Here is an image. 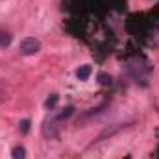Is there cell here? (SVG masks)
<instances>
[{
  "label": "cell",
  "instance_id": "obj_1",
  "mask_svg": "<svg viewBox=\"0 0 159 159\" xmlns=\"http://www.w3.org/2000/svg\"><path fill=\"white\" fill-rule=\"evenodd\" d=\"M41 50V43L35 37H24L19 44V52L22 56H35Z\"/></svg>",
  "mask_w": 159,
  "mask_h": 159
},
{
  "label": "cell",
  "instance_id": "obj_2",
  "mask_svg": "<svg viewBox=\"0 0 159 159\" xmlns=\"http://www.w3.org/2000/svg\"><path fill=\"white\" fill-rule=\"evenodd\" d=\"M57 119H50V120H44L43 124V135L46 139H56L57 137Z\"/></svg>",
  "mask_w": 159,
  "mask_h": 159
},
{
  "label": "cell",
  "instance_id": "obj_3",
  "mask_svg": "<svg viewBox=\"0 0 159 159\" xmlns=\"http://www.w3.org/2000/svg\"><path fill=\"white\" fill-rule=\"evenodd\" d=\"M91 65H81L78 70H76V76H78V80H87L89 76H91Z\"/></svg>",
  "mask_w": 159,
  "mask_h": 159
},
{
  "label": "cell",
  "instance_id": "obj_4",
  "mask_svg": "<svg viewBox=\"0 0 159 159\" xmlns=\"http://www.w3.org/2000/svg\"><path fill=\"white\" fill-rule=\"evenodd\" d=\"M11 34L9 32H4V30H0V48H6V46H9L11 44Z\"/></svg>",
  "mask_w": 159,
  "mask_h": 159
},
{
  "label": "cell",
  "instance_id": "obj_5",
  "mask_svg": "<svg viewBox=\"0 0 159 159\" xmlns=\"http://www.w3.org/2000/svg\"><path fill=\"white\" fill-rule=\"evenodd\" d=\"M98 83H100L102 87H109V85L113 83V80H111V76H109V74L100 72V74H98Z\"/></svg>",
  "mask_w": 159,
  "mask_h": 159
},
{
  "label": "cell",
  "instance_id": "obj_6",
  "mask_svg": "<svg viewBox=\"0 0 159 159\" xmlns=\"http://www.w3.org/2000/svg\"><path fill=\"white\" fill-rule=\"evenodd\" d=\"M11 159H26V150L22 146H15L11 152Z\"/></svg>",
  "mask_w": 159,
  "mask_h": 159
},
{
  "label": "cell",
  "instance_id": "obj_7",
  "mask_svg": "<svg viewBox=\"0 0 159 159\" xmlns=\"http://www.w3.org/2000/svg\"><path fill=\"white\" fill-rule=\"evenodd\" d=\"M57 100H59V96H57V94H52V96L44 102V107H46V109H54L56 104H57Z\"/></svg>",
  "mask_w": 159,
  "mask_h": 159
},
{
  "label": "cell",
  "instance_id": "obj_8",
  "mask_svg": "<svg viewBox=\"0 0 159 159\" xmlns=\"http://www.w3.org/2000/svg\"><path fill=\"white\" fill-rule=\"evenodd\" d=\"M72 113H74V107H72V106H69V107H65V109H63V111H61V113L57 115V120L67 119V117H70Z\"/></svg>",
  "mask_w": 159,
  "mask_h": 159
},
{
  "label": "cell",
  "instance_id": "obj_9",
  "mask_svg": "<svg viewBox=\"0 0 159 159\" xmlns=\"http://www.w3.org/2000/svg\"><path fill=\"white\" fill-rule=\"evenodd\" d=\"M19 129H20V133H28V129H30V120H22L20 122V126H19Z\"/></svg>",
  "mask_w": 159,
  "mask_h": 159
}]
</instances>
